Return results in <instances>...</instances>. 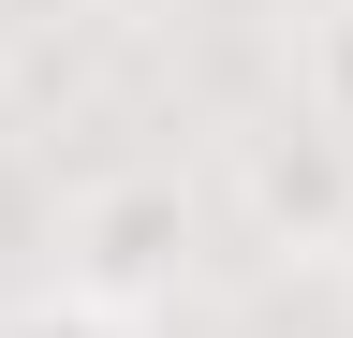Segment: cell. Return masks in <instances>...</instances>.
I'll use <instances>...</instances> for the list:
<instances>
[{
	"label": "cell",
	"instance_id": "cell-1",
	"mask_svg": "<svg viewBox=\"0 0 353 338\" xmlns=\"http://www.w3.org/2000/svg\"><path fill=\"white\" fill-rule=\"evenodd\" d=\"M221 191H236V221L265 265H353V133H324V118H250L236 162H221Z\"/></svg>",
	"mask_w": 353,
	"mask_h": 338
},
{
	"label": "cell",
	"instance_id": "cell-2",
	"mask_svg": "<svg viewBox=\"0 0 353 338\" xmlns=\"http://www.w3.org/2000/svg\"><path fill=\"white\" fill-rule=\"evenodd\" d=\"M176 265H192V191L176 177H88L74 191V221H59V294L74 309H103V324H148Z\"/></svg>",
	"mask_w": 353,
	"mask_h": 338
},
{
	"label": "cell",
	"instance_id": "cell-3",
	"mask_svg": "<svg viewBox=\"0 0 353 338\" xmlns=\"http://www.w3.org/2000/svg\"><path fill=\"white\" fill-rule=\"evenodd\" d=\"M294 118L353 133V0H309V30H294Z\"/></svg>",
	"mask_w": 353,
	"mask_h": 338
},
{
	"label": "cell",
	"instance_id": "cell-4",
	"mask_svg": "<svg viewBox=\"0 0 353 338\" xmlns=\"http://www.w3.org/2000/svg\"><path fill=\"white\" fill-rule=\"evenodd\" d=\"M0 338H132V324H103V309H74V294H59V309H15Z\"/></svg>",
	"mask_w": 353,
	"mask_h": 338
}]
</instances>
